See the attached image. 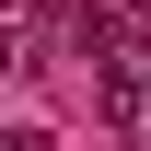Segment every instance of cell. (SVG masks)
Masks as SVG:
<instances>
[{
	"label": "cell",
	"instance_id": "6da1fadb",
	"mask_svg": "<svg viewBox=\"0 0 151 151\" xmlns=\"http://www.w3.org/2000/svg\"><path fill=\"white\" fill-rule=\"evenodd\" d=\"M70 47H81V58H93V70H105V81H116V70H128V23H116V12H81V23H70Z\"/></svg>",
	"mask_w": 151,
	"mask_h": 151
},
{
	"label": "cell",
	"instance_id": "7a4b0ae2",
	"mask_svg": "<svg viewBox=\"0 0 151 151\" xmlns=\"http://www.w3.org/2000/svg\"><path fill=\"white\" fill-rule=\"evenodd\" d=\"M128 12H139V23H151V0H128Z\"/></svg>",
	"mask_w": 151,
	"mask_h": 151
}]
</instances>
